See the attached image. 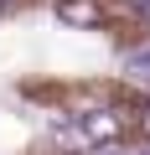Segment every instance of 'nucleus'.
<instances>
[{
	"label": "nucleus",
	"mask_w": 150,
	"mask_h": 155,
	"mask_svg": "<svg viewBox=\"0 0 150 155\" xmlns=\"http://www.w3.org/2000/svg\"><path fill=\"white\" fill-rule=\"evenodd\" d=\"M78 129H83V145H114L119 140V129H124V119L114 114V109H98V114H83L78 119Z\"/></svg>",
	"instance_id": "1"
},
{
	"label": "nucleus",
	"mask_w": 150,
	"mask_h": 155,
	"mask_svg": "<svg viewBox=\"0 0 150 155\" xmlns=\"http://www.w3.org/2000/svg\"><path fill=\"white\" fill-rule=\"evenodd\" d=\"M57 21L62 26H98L104 21V5H98V0H57Z\"/></svg>",
	"instance_id": "2"
},
{
	"label": "nucleus",
	"mask_w": 150,
	"mask_h": 155,
	"mask_svg": "<svg viewBox=\"0 0 150 155\" xmlns=\"http://www.w3.org/2000/svg\"><path fill=\"white\" fill-rule=\"evenodd\" d=\"M124 72H135L140 83H150V52H135V57H124Z\"/></svg>",
	"instance_id": "3"
},
{
	"label": "nucleus",
	"mask_w": 150,
	"mask_h": 155,
	"mask_svg": "<svg viewBox=\"0 0 150 155\" xmlns=\"http://www.w3.org/2000/svg\"><path fill=\"white\" fill-rule=\"evenodd\" d=\"M52 140L57 145H83V129L78 124H52Z\"/></svg>",
	"instance_id": "4"
},
{
	"label": "nucleus",
	"mask_w": 150,
	"mask_h": 155,
	"mask_svg": "<svg viewBox=\"0 0 150 155\" xmlns=\"http://www.w3.org/2000/svg\"><path fill=\"white\" fill-rule=\"evenodd\" d=\"M129 5H135V11L145 16V21H150V0H129Z\"/></svg>",
	"instance_id": "5"
},
{
	"label": "nucleus",
	"mask_w": 150,
	"mask_h": 155,
	"mask_svg": "<svg viewBox=\"0 0 150 155\" xmlns=\"http://www.w3.org/2000/svg\"><path fill=\"white\" fill-rule=\"evenodd\" d=\"M88 155H119V150H114V145H98V150H88Z\"/></svg>",
	"instance_id": "6"
},
{
	"label": "nucleus",
	"mask_w": 150,
	"mask_h": 155,
	"mask_svg": "<svg viewBox=\"0 0 150 155\" xmlns=\"http://www.w3.org/2000/svg\"><path fill=\"white\" fill-rule=\"evenodd\" d=\"M145 129H150V109H145Z\"/></svg>",
	"instance_id": "7"
},
{
	"label": "nucleus",
	"mask_w": 150,
	"mask_h": 155,
	"mask_svg": "<svg viewBox=\"0 0 150 155\" xmlns=\"http://www.w3.org/2000/svg\"><path fill=\"white\" fill-rule=\"evenodd\" d=\"M0 5H16V0H0Z\"/></svg>",
	"instance_id": "8"
},
{
	"label": "nucleus",
	"mask_w": 150,
	"mask_h": 155,
	"mask_svg": "<svg viewBox=\"0 0 150 155\" xmlns=\"http://www.w3.org/2000/svg\"><path fill=\"white\" fill-rule=\"evenodd\" d=\"M140 155H150V150H140Z\"/></svg>",
	"instance_id": "9"
}]
</instances>
